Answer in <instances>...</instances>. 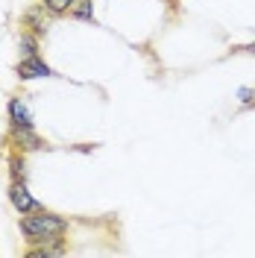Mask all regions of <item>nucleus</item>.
<instances>
[{"label": "nucleus", "mask_w": 255, "mask_h": 258, "mask_svg": "<svg viewBox=\"0 0 255 258\" xmlns=\"http://www.w3.org/2000/svg\"><path fill=\"white\" fill-rule=\"evenodd\" d=\"M21 232L30 243H41V246H56L62 243V235L68 232V220L53 214V211H30L21 217Z\"/></svg>", "instance_id": "nucleus-1"}, {"label": "nucleus", "mask_w": 255, "mask_h": 258, "mask_svg": "<svg viewBox=\"0 0 255 258\" xmlns=\"http://www.w3.org/2000/svg\"><path fill=\"white\" fill-rule=\"evenodd\" d=\"M6 194H9V203H12V209H15L18 214H30V211L41 209V206H38V200L30 194V188H27V182H24V179H12Z\"/></svg>", "instance_id": "nucleus-2"}, {"label": "nucleus", "mask_w": 255, "mask_h": 258, "mask_svg": "<svg viewBox=\"0 0 255 258\" xmlns=\"http://www.w3.org/2000/svg\"><path fill=\"white\" fill-rule=\"evenodd\" d=\"M9 144H15L21 153H30V150H41L44 141L38 138V132L32 129V123H12V129H9Z\"/></svg>", "instance_id": "nucleus-3"}, {"label": "nucleus", "mask_w": 255, "mask_h": 258, "mask_svg": "<svg viewBox=\"0 0 255 258\" xmlns=\"http://www.w3.org/2000/svg\"><path fill=\"white\" fill-rule=\"evenodd\" d=\"M15 74L21 80H38V77H53L50 64L41 59V56H24L21 62L15 64Z\"/></svg>", "instance_id": "nucleus-4"}, {"label": "nucleus", "mask_w": 255, "mask_h": 258, "mask_svg": "<svg viewBox=\"0 0 255 258\" xmlns=\"http://www.w3.org/2000/svg\"><path fill=\"white\" fill-rule=\"evenodd\" d=\"M47 15H50V12L44 9V3H35V6H30V9L24 12L21 21H24V27H27V30L35 32V35L41 38V35L47 32Z\"/></svg>", "instance_id": "nucleus-5"}, {"label": "nucleus", "mask_w": 255, "mask_h": 258, "mask_svg": "<svg viewBox=\"0 0 255 258\" xmlns=\"http://www.w3.org/2000/svg\"><path fill=\"white\" fill-rule=\"evenodd\" d=\"M9 120H12V123H32V114H30L27 103H24L21 97H12V100H9Z\"/></svg>", "instance_id": "nucleus-6"}, {"label": "nucleus", "mask_w": 255, "mask_h": 258, "mask_svg": "<svg viewBox=\"0 0 255 258\" xmlns=\"http://www.w3.org/2000/svg\"><path fill=\"white\" fill-rule=\"evenodd\" d=\"M68 18H74V21H91L94 24V3L91 0H77L68 9Z\"/></svg>", "instance_id": "nucleus-7"}, {"label": "nucleus", "mask_w": 255, "mask_h": 258, "mask_svg": "<svg viewBox=\"0 0 255 258\" xmlns=\"http://www.w3.org/2000/svg\"><path fill=\"white\" fill-rule=\"evenodd\" d=\"M18 50L24 53V56H38V35L30 30H24L18 35Z\"/></svg>", "instance_id": "nucleus-8"}, {"label": "nucleus", "mask_w": 255, "mask_h": 258, "mask_svg": "<svg viewBox=\"0 0 255 258\" xmlns=\"http://www.w3.org/2000/svg\"><path fill=\"white\" fill-rule=\"evenodd\" d=\"M9 173H12V179H24L27 182V161H24V156H9Z\"/></svg>", "instance_id": "nucleus-9"}, {"label": "nucleus", "mask_w": 255, "mask_h": 258, "mask_svg": "<svg viewBox=\"0 0 255 258\" xmlns=\"http://www.w3.org/2000/svg\"><path fill=\"white\" fill-rule=\"evenodd\" d=\"M44 3V9H47L50 15H68V9L77 3V0H41Z\"/></svg>", "instance_id": "nucleus-10"}, {"label": "nucleus", "mask_w": 255, "mask_h": 258, "mask_svg": "<svg viewBox=\"0 0 255 258\" xmlns=\"http://www.w3.org/2000/svg\"><path fill=\"white\" fill-rule=\"evenodd\" d=\"M238 97H240V103H243V106H252V103H255V91H252V88H240Z\"/></svg>", "instance_id": "nucleus-11"}, {"label": "nucleus", "mask_w": 255, "mask_h": 258, "mask_svg": "<svg viewBox=\"0 0 255 258\" xmlns=\"http://www.w3.org/2000/svg\"><path fill=\"white\" fill-rule=\"evenodd\" d=\"M238 53H249V56H255V41L252 44H246V47H238Z\"/></svg>", "instance_id": "nucleus-12"}]
</instances>
